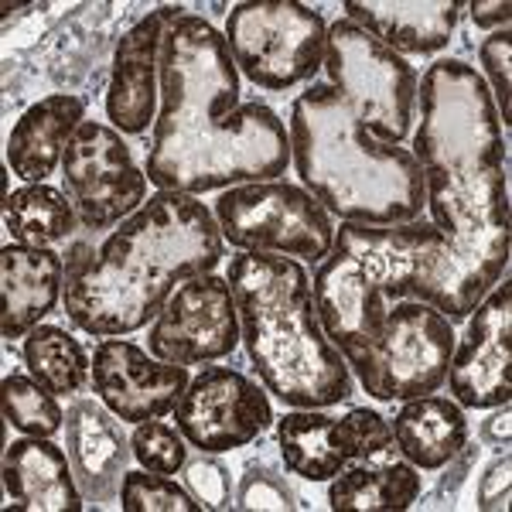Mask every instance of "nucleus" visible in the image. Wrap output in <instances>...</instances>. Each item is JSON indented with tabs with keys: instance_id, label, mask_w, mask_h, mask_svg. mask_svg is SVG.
I'll return each instance as SVG.
<instances>
[{
	"instance_id": "nucleus-32",
	"label": "nucleus",
	"mask_w": 512,
	"mask_h": 512,
	"mask_svg": "<svg viewBox=\"0 0 512 512\" xmlns=\"http://www.w3.org/2000/svg\"><path fill=\"white\" fill-rule=\"evenodd\" d=\"M185 482L188 492L195 495V502L202 509H236L233 506V478L229 468L222 465L216 454H202L185 465Z\"/></svg>"
},
{
	"instance_id": "nucleus-34",
	"label": "nucleus",
	"mask_w": 512,
	"mask_h": 512,
	"mask_svg": "<svg viewBox=\"0 0 512 512\" xmlns=\"http://www.w3.org/2000/svg\"><path fill=\"white\" fill-rule=\"evenodd\" d=\"M99 246H103V239H99L96 229H89V226H79L76 233L65 239L62 250H59L62 263H65V284H69V280H76L79 274H86L89 263L96 260Z\"/></svg>"
},
{
	"instance_id": "nucleus-22",
	"label": "nucleus",
	"mask_w": 512,
	"mask_h": 512,
	"mask_svg": "<svg viewBox=\"0 0 512 512\" xmlns=\"http://www.w3.org/2000/svg\"><path fill=\"white\" fill-rule=\"evenodd\" d=\"M277 444L284 468L304 482H332L355 461V434L345 417L325 410H291L277 420Z\"/></svg>"
},
{
	"instance_id": "nucleus-2",
	"label": "nucleus",
	"mask_w": 512,
	"mask_h": 512,
	"mask_svg": "<svg viewBox=\"0 0 512 512\" xmlns=\"http://www.w3.org/2000/svg\"><path fill=\"white\" fill-rule=\"evenodd\" d=\"M291 164L284 120L263 103H239V69L226 35L185 14L161 45V110L144 175L158 192L205 195L277 181Z\"/></svg>"
},
{
	"instance_id": "nucleus-14",
	"label": "nucleus",
	"mask_w": 512,
	"mask_h": 512,
	"mask_svg": "<svg viewBox=\"0 0 512 512\" xmlns=\"http://www.w3.org/2000/svg\"><path fill=\"white\" fill-rule=\"evenodd\" d=\"M451 400L465 410H492L512 396V284L506 277L468 315L465 338L448 366Z\"/></svg>"
},
{
	"instance_id": "nucleus-35",
	"label": "nucleus",
	"mask_w": 512,
	"mask_h": 512,
	"mask_svg": "<svg viewBox=\"0 0 512 512\" xmlns=\"http://www.w3.org/2000/svg\"><path fill=\"white\" fill-rule=\"evenodd\" d=\"M475 461H478V444H465V448H461L448 465H444L448 472L441 475V485H437V499H441L444 506H451L454 502V495H458V489L465 485V478L475 468Z\"/></svg>"
},
{
	"instance_id": "nucleus-9",
	"label": "nucleus",
	"mask_w": 512,
	"mask_h": 512,
	"mask_svg": "<svg viewBox=\"0 0 512 512\" xmlns=\"http://www.w3.org/2000/svg\"><path fill=\"white\" fill-rule=\"evenodd\" d=\"M222 35L236 69L267 93H287L325 69L328 24L308 4L294 0L236 4Z\"/></svg>"
},
{
	"instance_id": "nucleus-18",
	"label": "nucleus",
	"mask_w": 512,
	"mask_h": 512,
	"mask_svg": "<svg viewBox=\"0 0 512 512\" xmlns=\"http://www.w3.org/2000/svg\"><path fill=\"white\" fill-rule=\"evenodd\" d=\"M65 263L48 246L7 243L0 250V335L24 338L62 304Z\"/></svg>"
},
{
	"instance_id": "nucleus-11",
	"label": "nucleus",
	"mask_w": 512,
	"mask_h": 512,
	"mask_svg": "<svg viewBox=\"0 0 512 512\" xmlns=\"http://www.w3.org/2000/svg\"><path fill=\"white\" fill-rule=\"evenodd\" d=\"M62 192L76 205L79 226L106 233L147 202V175L120 130L86 120L65 147Z\"/></svg>"
},
{
	"instance_id": "nucleus-10",
	"label": "nucleus",
	"mask_w": 512,
	"mask_h": 512,
	"mask_svg": "<svg viewBox=\"0 0 512 512\" xmlns=\"http://www.w3.org/2000/svg\"><path fill=\"white\" fill-rule=\"evenodd\" d=\"M212 216L239 253L291 256L321 263L335 243V222L308 188L291 181H250L226 188Z\"/></svg>"
},
{
	"instance_id": "nucleus-31",
	"label": "nucleus",
	"mask_w": 512,
	"mask_h": 512,
	"mask_svg": "<svg viewBox=\"0 0 512 512\" xmlns=\"http://www.w3.org/2000/svg\"><path fill=\"white\" fill-rule=\"evenodd\" d=\"M478 62H482V79H489L485 86H489L492 93V103L495 110H499V120L502 127H509L512 123V31L509 28H499L492 31L489 38L478 45Z\"/></svg>"
},
{
	"instance_id": "nucleus-28",
	"label": "nucleus",
	"mask_w": 512,
	"mask_h": 512,
	"mask_svg": "<svg viewBox=\"0 0 512 512\" xmlns=\"http://www.w3.org/2000/svg\"><path fill=\"white\" fill-rule=\"evenodd\" d=\"M120 509L123 512H202L195 495L181 489L171 475L147 472H127L120 482Z\"/></svg>"
},
{
	"instance_id": "nucleus-1",
	"label": "nucleus",
	"mask_w": 512,
	"mask_h": 512,
	"mask_svg": "<svg viewBox=\"0 0 512 512\" xmlns=\"http://www.w3.org/2000/svg\"><path fill=\"white\" fill-rule=\"evenodd\" d=\"M420 123L414 161L424 175V205L444 236L420 274L417 301L448 321L468 318L509 270V178L502 120L482 72L441 59L417 82Z\"/></svg>"
},
{
	"instance_id": "nucleus-12",
	"label": "nucleus",
	"mask_w": 512,
	"mask_h": 512,
	"mask_svg": "<svg viewBox=\"0 0 512 512\" xmlns=\"http://www.w3.org/2000/svg\"><path fill=\"white\" fill-rule=\"evenodd\" d=\"M239 335L236 297L226 277L198 274L175 287L161 315L151 321L147 349L175 366H202L236 352Z\"/></svg>"
},
{
	"instance_id": "nucleus-13",
	"label": "nucleus",
	"mask_w": 512,
	"mask_h": 512,
	"mask_svg": "<svg viewBox=\"0 0 512 512\" xmlns=\"http://www.w3.org/2000/svg\"><path fill=\"white\" fill-rule=\"evenodd\" d=\"M270 424H274V410L263 386L229 366L202 369L185 386L175 407V427L202 454L246 448L267 434Z\"/></svg>"
},
{
	"instance_id": "nucleus-15",
	"label": "nucleus",
	"mask_w": 512,
	"mask_h": 512,
	"mask_svg": "<svg viewBox=\"0 0 512 512\" xmlns=\"http://www.w3.org/2000/svg\"><path fill=\"white\" fill-rule=\"evenodd\" d=\"M188 383H192L188 366L154 359L127 338H103L93 349L89 386L99 403L127 424L175 414Z\"/></svg>"
},
{
	"instance_id": "nucleus-21",
	"label": "nucleus",
	"mask_w": 512,
	"mask_h": 512,
	"mask_svg": "<svg viewBox=\"0 0 512 512\" xmlns=\"http://www.w3.org/2000/svg\"><path fill=\"white\" fill-rule=\"evenodd\" d=\"M86 123V99L76 93H52L31 103L7 137V168L28 185H41L62 168L65 147Z\"/></svg>"
},
{
	"instance_id": "nucleus-27",
	"label": "nucleus",
	"mask_w": 512,
	"mask_h": 512,
	"mask_svg": "<svg viewBox=\"0 0 512 512\" xmlns=\"http://www.w3.org/2000/svg\"><path fill=\"white\" fill-rule=\"evenodd\" d=\"M4 393V420L28 437H55L65 431V410L59 407L55 393H48L31 373H11L0 383Z\"/></svg>"
},
{
	"instance_id": "nucleus-8",
	"label": "nucleus",
	"mask_w": 512,
	"mask_h": 512,
	"mask_svg": "<svg viewBox=\"0 0 512 512\" xmlns=\"http://www.w3.org/2000/svg\"><path fill=\"white\" fill-rule=\"evenodd\" d=\"M328 86L366 123L379 144H403L417 120V72L403 55L355 28L349 18L328 28Z\"/></svg>"
},
{
	"instance_id": "nucleus-6",
	"label": "nucleus",
	"mask_w": 512,
	"mask_h": 512,
	"mask_svg": "<svg viewBox=\"0 0 512 512\" xmlns=\"http://www.w3.org/2000/svg\"><path fill=\"white\" fill-rule=\"evenodd\" d=\"M444 236L434 222L414 219L396 226L342 222L335 243L318 263L311 294L325 335L349 355L369 345L396 301H417L424 267L441 253Z\"/></svg>"
},
{
	"instance_id": "nucleus-4",
	"label": "nucleus",
	"mask_w": 512,
	"mask_h": 512,
	"mask_svg": "<svg viewBox=\"0 0 512 512\" xmlns=\"http://www.w3.org/2000/svg\"><path fill=\"white\" fill-rule=\"evenodd\" d=\"M239 335L256 376L291 410H328L349 400L352 369L325 335L311 277L291 256L239 253L229 260Z\"/></svg>"
},
{
	"instance_id": "nucleus-24",
	"label": "nucleus",
	"mask_w": 512,
	"mask_h": 512,
	"mask_svg": "<svg viewBox=\"0 0 512 512\" xmlns=\"http://www.w3.org/2000/svg\"><path fill=\"white\" fill-rule=\"evenodd\" d=\"M420 489V472L396 451L349 461L328 485V506L335 512H403L420 499Z\"/></svg>"
},
{
	"instance_id": "nucleus-33",
	"label": "nucleus",
	"mask_w": 512,
	"mask_h": 512,
	"mask_svg": "<svg viewBox=\"0 0 512 512\" xmlns=\"http://www.w3.org/2000/svg\"><path fill=\"white\" fill-rule=\"evenodd\" d=\"M509 485H512V454L499 451V458L485 468V475L478 478L475 506L482 512H506L509 509Z\"/></svg>"
},
{
	"instance_id": "nucleus-23",
	"label": "nucleus",
	"mask_w": 512,
	"mask_h": 512,
	"mask_svg": "<svg viewBox=\"0 0 512 512\" xmlns=\"http://www.w3.org/2000/svg\"><path fill=\"white\" fill-rule=\"evenodd\" d=\"M390 427L396 448L417 472H441L454 454L468 444L465 407H458L451 396L427 393L403 400Z\"/></svg>"
},
{
	"instance_id": "nucleus-25",
	"label": "nucleus",
	"mask_w": 512,
	"mask_h": 512,
	"mask_svg": "<svg viewBox=\"0 0 512 512\" xmlns=\"http://www.w3.org/2000/svg\"><path fill=\"white\" fill-rule=\"evenodd\" d=\"M4 226L21 246H62L79 229L72 198L52 185H24L4 202Z\"/></svg>"
},
{
	"instance_id": "nucleus-37",
	"label": "nucleus",
	"mask_w": 512,
	"mask_h": 512,
	"mask_svg": "<svg viewBox=\"0 0 512 512\" xmlns=\"http://www.w3.org/2000/svg\"><path fill=\"white\" fill-rule=\"evenodd\" d=\"M509 403H502V407H492L489 420H482V441L492 444L495 451H509Z\"/></svg>"
},
{
	"instance_id": "nucleus-29",
	"label": "nucleus",
	"mask_w": 512,
	"mask_h": 512,
	"mask_svg": "<svg viewBox=\"0 0 512 512\" xmlns=\"http://www.w3.org/2000/svg\"><path fill=\"white\" fill-rule=\"evenodd\" d=\"M130 448H134V461L147 472L158 475H178L188 465V441L178 427L164 424V420H144L134 424L130 434Z\"/></svg>"
},
{
	"instance_id": "nucleus-7",
	"label": "nucleus",
	"mask_w": 512,
	"mask_h": 512,
	"mask_svg": "<svg viewBox=\"0 0 512 512\" xmlns=\"http://www.w3.org/2000/svg\"><path fill=\"white\" fill-rule=\"evenodd\" d=\"M451 321L424 301H396L376 338L345 355L366 396L379 403L437 393L448 379L454 352Z\"/></svg>"
},
{
	"instance_id": "nucleus-5",
	"label": "nucleus",
	"mask_w": 512,
	"mask_h": 512,
	"mask_svg": "<svg viewBox=\"0 0 512 512\" xmlns=\"http://www.w3.org/2000/svg\"><path fill=\"white\" fill-rule=\"evenodd\" d=\"M291 161L328 216L366 226L414 222L424 212V175L400 144H379L328 82H311L287 120Z\"/></svg>"
},
{
	"instance_id": "nucleus-26",
	"label": "nucleus",
	"mask_w": 512,
	"mask_h": 512,
	"mask_svg": "<svg viewBox=\"0 0 512 512\" xmlns=\"http://www.w3.org/2000/svg\"><path fill=\"white\" fill-rule=\"evenodd\" d=\"M24 362L28 373L55 396L82 393L93 373V355L59 325H38L24 335Z\"/></svg>"
},
{
	"instance_id": "nucleus-30",
	"label": "nucleus",
	"mask_w": 512,
	"mask_h": 512,
	"mask_svg": "<svg viewBox=\"0 0 512 512\" xmlns=\"http://www.w3.org/2000/svg\"><path fill=\"white\" fill-rule=\"evenodd\" d=\"M233 506L246 512H263V509L294 512V509H301V499H297V492L287 485V478L280 475L274 465H250L246 475L239 478Z\"/></svg>"
},
{
	"instance_id": "nucleus-17",
	"label": "nucleus",
	"mask_w": 512,
	"mask_h": 512,
	"mask_svg": "<svg viewBox=\"0 0 512 512\" xmlns=\"http://www.w3.org/2000/svg\"><path fill=\"white\" fill-rule=\"evenodd\" d=\"M65 451L86 506L103 509L120 499V482L130 472L134 448L113 410H103L96 400L72 403L65 410Z\"/></svg>"
},
{
	"instance_id": "nucleus-36",
	"label": "nucleus",
	"mask_w": 512,
	"mask_h": 512,
	"mask_svg": "<svg viewBox=\"0 0 512 512\" xmlns=\"http://www.w3.org/2000/svg\"><path fill=\"white\" fill-rule=\"evenodd\" d=\"M468 14H472L475 28L499 31V28H509L512 4L509 0H472V4H468Z\"/></svg>"
},
{
	"instance_id": "nucleus-3",
	"label": "nucleus",
	"mask_w": 512,
	"mask_h": 512,
	"mask_svg": "<svg viewBox=\"0 0 512 512\" xmlns=\"http://www.w3.org/2000/svg\"><path fill=\"white\" fill-rule=\"evenodd\" d=\"M226 239L198 195L154 192L130 219L103 236L86 274L62 291L65 318L93 338L147 328L188 277L212 274Z\"/></svg>"
},
{
	"instance_id": "nucleus-20",
	"label": "nucleus",
	"mask_w": 512,
	"mask_h": 512,
	"mask_svg": "<svg viewBox=\"0 0 512 512\" xmlns=\"http://www.w3.org/2000/svg\"><path fill=\"white\" fill-rule=\"evenodd\" d=\"M4 492L11 509L38 512H79L86 506L69 451H62L52 437H28L11 441L4 451Z\"/></svg>"
},
{
	"instance_id": "nucleus-16",
	"label": "nucleus",
	"mask_w": 512,
	"mask_h": 512,
	"mask_svg": "<svg viewBox=\"0 0 512 512\" xmlns=\"http://www.w3.org/2000/svg\"><path fill=\"white\" fill-rule=\"evenodd\" d=\"M171 24L151 11L127 28L113 48L110 86H106V120L123 137H140L158 120L161 99V45Z\"/></svg>"
},
{
	"instance_id": "nucleus-19",
	"label": "nucleus",
	"mask_w": 512,
	"mask_h": 512,
	"mask_svg": "<svg viewBox=\"0 0 512 512\" xmlns=\"http://www.w3.org/2000/svg\"><path fill=\"white\" fill-rule=\"evenodd\" d=\"M465 4L458 0H349L345 18L396 55H434L454 38Z\"/></svg>"
}]
</instances>
